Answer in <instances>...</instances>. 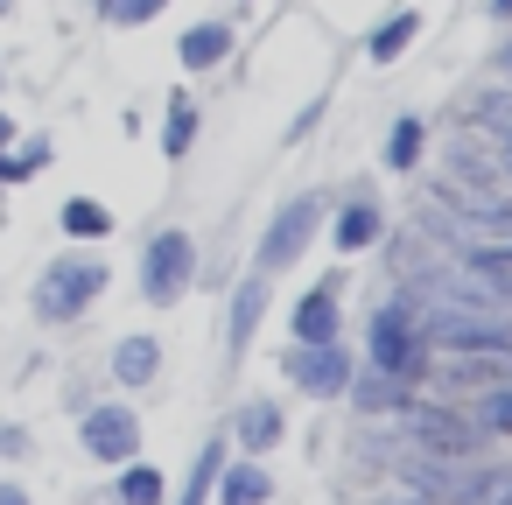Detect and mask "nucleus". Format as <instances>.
<instances>
[{
	"mask_svg": "<svg viewBox=\"0 0 512 505\" xmlns=\"http://www.w3.org/2000/svg\"><path fill=\"white\" fill-rule=\"evenodd\" d=\"M386 505H435L428 491H400V498H386Z\"/></svg>",
	"mask_w": 512,
	"mask_h": 505,
	"instance_id": "2f4dec72",
	"label": "nucleus"
},
{
	"mask_svg": "<svg viewBox=\"0 0 512 505\" xmlns=\"http://www.w3.org/2000/svg\"><path fill=\"white\" fill-rule=\"evenodd\" d=\"M155 372H162V344L155 337H120L113 344V379L120 386H155Z\"/></svg>",
	"mask_w": 512,
	"mask_h": 505,
	"instance_id": "a211bd4d",
	"label": "nucleus"
},
{
	"mask_svg": "<svg viewBox=\"0 0 512 505\" xmlns=\"http://www.w3.org/2000/svg\"><path fill=\"white\" fill-rule=\"evenodd\" d=\"M400 428H407L414 449L449 456V463H470V456H484V442H491L470 414H456V407H442V400H414V407L400 414Z\"/></svg>",
	"mask_w": 512,
	"mask_h": 505,
	"instance_id": "20e7f679",
	"label": "nucleus"
},
{
	"mask_svg": "<svg viewBox=\"0 0 512 505\" xmlns=\"http://www.w3.org/2000/svg\"><path fill=\"white\" fill-rule=\"evenodd\" d=\"M0 505H29V491L22 484H0Z\"/></svg>",
	"mask_w": 512,
	"mask_h": 505,
	"instance_id": "7c9ffc66",
	"label": "nucleus"
},
{
	"mask_svg": "<svg viewBox=\"0 0 512 505\" xmlns=\"http://www.w3.org/2000/svg\"><path fill=\"white\" fill-rule=\"evenodd\" d=\"M29 449H36V435H29V428H0V456H8V463H15V456H29Z\"/></svg>",
	"mask_w": 512,
	"mask_h": 505,
	"instance_id": "bb28decb",
	"label": "nucleus"
},
{
	"mask_svg": "<svg viewBox=\"0 0 512 505\" xmlns=\"http://www.w3.org/2000/svg\"><path fill=\"white\" fill-rule=\"evenodd\" d=\"M281 435H288V414H281V400H246V407L232 414V442H239V456H267Z\"/></svg>",
	"mask_w": 512,
	"mask_h": 505,
	"instance_id": "ddd939ff",
	"label": "nucleus"
},
{
	"mask_svg": "<svg viewBox=\"0 0 512 505\" xmlns=\"http://www.w3.org/2000/svg\"><path fill=\"white\" fill-rule=\"evenodd\" d=\"M414 36H421V15L400 8V15H386V22L365 36V57H372V64H400V57L414 50Z\"/></svg>",
	"mask_w": 512,
	"mask_h": 505,
	"instance_id": "f3484780",
	"label": "nucleus"
},
{
	"mask_svg": "<svg viewBox=\"0 0 512 505\" xmlns=\"http://www.w3.org/2000/svg\"><path fill=\"white\" fill-rule=\"evenodd\" d=\"M0 148H15V120L8 113H0Z\"/></svg>",
	"mask_w": 512,
	"mask_h": 505,
	"instance_id": "473e14b6",
	"label": "nucleus"
},
{
	"mask_svg": "<svg viewBox=\"0 0 512 505\" xmlns=\"http://www.w3.org/2000/svg\"><path fill=\"white\" fill-rule=\"evenodd\" d=\"M463 113H470V127H484V134H512V85H477Z\"/></svg>",
	"mask_w": 512,
	"mask_h": 505,
	"instance_id": "4be33fe9",
	"label": "nucleus"
},
{
	"mask_svg": "<svg viewBox=\"0 0 512 505\" xmlns=\"http://www.w3.org/2000/svg\"><path fill=\"white\" fill-rule=\"evenodd\" d=\"M379 232H386V211H379L372 190H351L337 204V218H330V246L337 253H365V246H379Z\"/></svg>",
	"mask_w": 512,
	"mask_h": 505,
	"instance_id": "1a4fd4ad",
	"label": "nucleus"
},
{
	"mask_svg": "<svg viewBox=\"0 0 512 505\" xmlns=\"http://www.w3.org/2000/svg\"><path fill=\"white\" fill-rule=\"evenodd\" d=\"M78 442H85L92 463L120 470V463L141 456V414H134L127 400H92V407L78 414Z\"/></svg>",
	"mask_w": 512,
	"mask_h": 505,
	"instance_id": "0eeeda50",
	"label": "nucleus"
},
{
	"mask_svg": "<svg viewBox=\"0 0 512 505\" xmlns=\"http://www.w3.org/2000/svg\"><path fill=\"white\" fill-rule=\"evenodd\" d=\"M344 393H351V407H358V414H372V421H379V414H407V407H414V379H393V372H379V365H372V372H358V365H351Z\"/></svg>",
	"mask_w": 512,
	"mask_h": 505,
	"instance_id": "9d476101",
	"label": "nucleus"
},
{
	"mask_svg": "<svg viewBox=\"0 0 512 505\" xmlns=\"http://www.w3.org/2000/svg\"><path fill=\"white\" fill-rule=\"evenodd\" d=\"M316 120H323V99H309V106H302V113H295V127H288V148H295V141H302V134H316Z\"/></svg>",
	"mask_w": 512,
	"mask_h": 505,
	"instance_id": "cd10ccee",
	"label": "nucleus"
},
{
	"mask_svg": "<svg viewBox=\"0 0 512 505\" xmlns=\"http://www.w3.org/2000/svg\"><path fill=\"white\" fill-rule=\"evenodd\" d=\"M323 232V190H302V197H288L274 218H267V232H260V246H253V267L274 281L281 267H295L302 260V246Z\"/></svg>",
	"mask_w": 512,
	"mask_h": 505,
	"instance_id": "7ed1b4c3",
	"label": "nucleus"
},
{
	"mask_svg": "<svg viewBox=\"0 0 512 505\" xmlns=\"http://www.w3.org/2000/svg\"><path fill=\"white\" fill-rule=\"evenodd\" d=\"M491 15H498V22H512V0H491Z\"/></svg>",
	"mask_w": 512,
	"mask_h": 505,
	"instance_id": "72a5a7b5",
	"label": "nucleus"
},
{
	"mask_svg": "<svg viewBox=\"0 0 512 505\" xmlns=\"http://www.w3.org/2000/svg\"><path fill=\"white\" fill-rule=\"evenodd\" d=\"M57 162V148L36 134V141H22V148H0V183H29V176H43Z\"/></svg>",
	"mask_w": 512,
	"mask_h": 505,
	"instance_id": "393cba45",
	"label": "nucleus"
},
{
	"mask_svg": "<svg viewBox=\"0 0 512 505\" xmlns=\"http://www.w3.org/2000/svg\"><path fill=\"white\" fill-rule=\"evenodd\" d=\"M162 8H169V0H99V15H106L113 29H148Z\"/></svg>",
	"mask_w": 512,
	"mask_h": 505,
	"instance_id": "a878e982",
	"label": "nucleus"
},
{
	"mask_svg": "<svg viewBox=\"0 0 512 505\" xmlns=\"http://www.w3.org/2000/svg\"><path fill=\"white\" fill-rule=\"evenodd\" d=\"M260 316H267V274L253 267L239 288H232V309H225V351L246 358V344L260 337Z\"/></svg>",
	"mask_w": 512,
	"mask_h": 505,
	"instance_id": "9b49d317",
	"label": "nucleus"
},
{
	"mask_svg": "<svg viewBox=\"0 0 512 505\" xmlns=\"http://www.w3.org/2000/svg\"><path fill=\"white\" fill-rule=\"evenodd\" d=\"M57 225H64L78 246H92V239H106V232H113V211H106L99 197H71V204L57 211Z\"/></svg>",
	"mask_w": 512,
	"mask_h": 505,
	"instance_id": "aec40b11",
	"label": "nucleus"
},
{
	"mask_svg": "<svg viewBox=\"0 0 512 505\" xmlns=\"http://www.w3.org/2000/svg\"><path fill=\"white\" fill-rule=\"evenodd\" d=\"M232 43H239V36H232V22H190V29H183V43H176V57H183L190 71H218V64L232 57Z\"/></svg>",
	"mask_w": 512,
	"mask_h": 505,
	"instance_id": "2eb2a0df",
	"label": "nucleus"
},
{
	"mask_svg": "<svg viewBox=\"0 0 512 505\" xmlns=\"http://www.w3.org/2000/svg\"><path fill=\"white\" fill-rule=\"evenodd\" d=\"M337 288L344 281H316V288H302V302H295V344H323V337H337L344 330V302H337Z\"/></svg>",
	"mask_w": 512,
	"mask_h": 505,
	"instance_id": "f8f14e48",
	"label": "nucleus"
},
{
	"mask_svg": "<svg viewBox=\"0 0 512 505\" xmlns=\"http://www.w3.org/2000/svg\"><path fill=\"white\" fill-rule=\"evenodd\" d=\"M491 155H498V169L512 176V134H491Z\"/></svg>",
	"mask_w": 512,
	"mask_h": 505,
	"instance_id": "c756f323",
	"label": "nucleus"
},
{
	"mask_svg": "<svg viewBox=\"0 0 512 505\" xmlns=\"http://www.w3.org/2000/svg\"><path fill=\"white\" fill-rule=\"evenodd\" d=\"M365 344H372V365H379V372H393V379H414V372L428 365V344H421V330H414L407 295H393V302H379V309H372Z\"/></svg>",
	"mask_w": 512,
	"mask_h": 505,
	"instance_id": "423d86ee",
	"label": "nucleus"
},
{
	"mask_svg": "<svg viewBox=\"0 0 512 505\" xmlns=\"http://www.w3.org/2000/svg\"><path fill=\"white\" fill-rule=\"evenodd\" d=\"M421 155H428V127H421L414 113H400V120L386 127V148H379V162H386L393 176H414V169H421Z\"/></svg>",
	"mask_w": 512,
	"mask_h": 505,
	"instance_id": "dca6fc26",
	"label": "nucleus"
},
{
	"mask_svg": "<svg viewBox=\"0 0 512 505\" xmlns=\"http://www.w3.org/2000/svg\"><path fill=\"white\" fill-rule=\"evenodd\" d=\"M470 421L484 435H512V379H491L477 400H470Z\"/></svg>",
	"mask_w": 512,
	"mask_h": 505,
	"instance_id": "b1692460",
	"label": "nucleus"
},
{
	"mask_svg": "<svg viewBox=\"0 0 512 505\" xmlns=\"http://www.w3.org/2000/svg\"><path fill=\"white\" fill-rule=\"evenodd\" d=\"M197 120H204V113L190 106V92H169V127H162V155H169V162H183V155L197 148Z\"/></svg>",
	"mask_w": 512,
	"mask_h": 505,
	"instance_id": "6ab92c4d",
	"label": "nucleus"
},
{
	"mask_svg": "<svg viewBox=\"0 0 512 505\" xmlns=\"http://www.w3.org/2000/svg\"><path fill=\"white\" fill-rule=\"evenodd\" d=\"M239 8H246V0H239Z\"/></svg>",
	"mask_w": 512,
	"mask_h": 505,
	"instance_id": "c9c22d12",
	"label": "nucleus"
},
{
	"mask_svg": "<svg viewBox=\"0 0 512 505\" xmlns=\"http://www.w3.org/2000/svg\"><path fill=\"white\" fill-rule=\"evenodd\" d=\"M106 281H113V267H106L99 253H57V260L36 274L29 309H36L43 323H78V316L106 295Z\"/></svg>",
	"mask_w": 512,
	"mask_h": 505,
	"instance_id": "f257e3e1",
	"label": "nucleus"
},
{
	"mask_svg": "<svg viewBox=\"0 0 512 505\" xmlns=\"http://www.w3.org/2000/svg\"><path fill=\"white\" fill-rule=\"evenodd\" d=\"M491 64H498V78H505V85H512V36H505V43H498V50H491Z\"/></svg>",
	"mask_w": 512,
	"mask_h": 505,
	"instance_id": "c85d7f7f",
	"label": "nucleus"
},
{
	"mask_svg": "<svg viewBox=\"0 0 512 505\" xmlns=\"http://www.w3.org/2000/svg\"><path fill=\"white\" fill-rule=\"evenodd\" d=\"M113 498H120V505H162V498H169V484H162V470H155V463H120Z\"/></svg>",
	"mask_w": 512,
	"mask_h": 505,
	"instance_id": "5701e85b",
	"label": "nucleus"
},
{
	"mask_svg": "<svg viewBox=\"0 0 512 505\" xmlns=\"http://www.w3.org/2000/svg\"><path fill=\"white\" fill-rule=\"evenodd\" d=\"M218 505H267L274 498V477H267V463L260 456H239V463H225L218 470Z\"/></svg>",
	"mask_w": 512,
	"mask_h": 505,
	"instance_id": "4468645a",
	"label": "nucleus"
},
{
	"mask_svg": "<svg viewBox=\"0 0 512 505\" xmlns=\"http://www.w3.org/2000/svg\"><path fill=\"white\" fill-rule=\"evenodd\" d=\"M414 330L435 351H512V316L505 309H456V302H414Z\"/></svg>",
	"mask_w": 512,
	"mask_h": 505,
	"instance_id": "f03ea898",
	"label": "nucleus"
},
{
	"mask_svg": "<svg viewBox=\"0 0 512 505\" xmlns=\"http://www.w3.org/2000/svg\"><path fill=\"white\" fill-rule=\"evenodd\" d=\"M190 281H197V239L176 232V225L148 232V246H141V295L155 309H169V302H183Z\"/></svg>",
	"mask_w": 512,
	"mask_h": 505,
	"instance_id": "39448f33",
	"label": "nucleus"
},
{
	"mask_svg": "<svg viewBox=\"0 0 512 505\" xmlns=\"http://www.w3.org/2000/svg\"><path fill=\"white\" fill-rule=\"evenodd\" d=\"M288 379H295L309 400H337L344 379H351V351H344L337 337H323V344H295V351H288Z\"/></svg>",
	"mask_w": 512,
	"mask_h": 505,
	"instance_id": "6e6552de",
	"label": "nucleus"
},
{
	"mask_svg": "<svg viewBox=\"0 0 512 505\" xmlns=\"http://www.w3.org/2000/svg\"><path fill=\"white\" fill-rule=\"evenodd\" d=\"M225 435H211L204 449H197V463H190V484H183V498L176 505H211V484H218V470H225Z\"/></svg>",
	"mask_w": 512,
	"mask_h": 505,
	"instance_id": "412c9836",
	"label": "nucleus"
},
{
	"mask_svg": "<svg viewBox=\"0 0 512 505\" xmlns=\"http://www.w3.org/2000/svg\"><path fill=\"white\" fill-rule=\"evenodd\" d=\"M8 8H15V0H0V22H8Z\"/></svg>",
	"mask_w": 512,
	"mask_h": 505,
	"instance_id": "f704fd0d",
	"label": "nucleus"
}]
</instances>
